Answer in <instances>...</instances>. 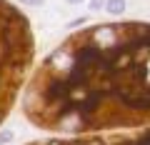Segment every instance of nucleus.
<instances>
[{
    "instance_id": "3",
    "label": "nucleus",
    "mask_w": 150,
    "mask_h": 145,
    "mask_svg": "<svg viewBox=\"0 0 150 145\" xmlns=\"http://www.w3.org/2000/svg\"><path fill=\"white\" fill-rule=\"evenodd\" d=\"M25 145H150V125L85 135H50V138L30 140Z\"/></svg>"
},
{
    "instance_id": "2",
    "label": "nucleus",
    "mask_w": 150,
    "mask_h": 145,
    "mask_svg": "<svg viewBox=\"0 0 150 145\" xmlns=\"http://www.w3.org/2000/svg\"><path fill=\"white\" fill-rule=\"evenodd\" d=\"M35 65L33 23L15 3L0 0V125L23 95Z\"/></svg>"
},
{
    "instance_id": "1",
    "label": "nucleus",
    "mask_w": 150,
    "mask_h": 145,
    "mask_svg": "<svg viewBox=\"0 0 150 145\" xmlns=\"http://www.w3.org/2000/svg\"><path fill=\"white\" fill-rule=\"evenodd\" d=\"M20 110L50 135L150 125V23L115 20L70 33L33 65Z\"/></svg>"
},
{
    "instance_id": "4",
    "label": "nucleus",
    "mask_w": 150,
    "mask_h": 145,
    "mask_svg": "<svg viewBox=\"0 0 150 145\" xmlns=\"http://www.w3.org/2000/svg\"><path fill=\"white\" fill-rule=\"evenodd\" d=\"M108 10L115 13V15H120V13L125 10V0H108Z\"/></svg>"
},
{
    "instance_id": "5",
    "label": "nucleus",
    "mask_w": 150,
    "mask_h": 145,
    "mask_svg": "<svg viewBox=\"0 0 150 145\" xmlns=\"http://www.w3.org/2000/svg\"><path fill=\"white\" fill-rule=\"evenodd\" d=\"M70 3H80V0H70Z\"/></svg>"
}]
</instances>
